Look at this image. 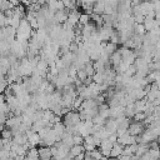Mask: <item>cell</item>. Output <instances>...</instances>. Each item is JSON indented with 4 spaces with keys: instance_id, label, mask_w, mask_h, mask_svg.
<instances>
[{
    "instance_id": "15",
    "label": "cell",
    "mask_w": 160,
    "mask_h": 160,
    "mask_svg": "<svg viewBox=\"0 0 160 160\" xmlns=\"http://www.w3.org/2000/svg\"><path fill=\"white\" fill-rule=\"evenodd\" d=\"M6 25V15L4 11H0V28H4Z\"/></svg>"
},
{
    "instance_id": "14",
    "label": "cell",
    "mask_w": 160,
    "mask_h": 160,
    "mask_svg": "<svg viewBox=\"0 0 160 160\" xmlns=\"http://www.w3.org/2000/svg\"><path fill=\"white\" fill-rule=\"evenodd\" d=\"M0 136L1 138H4V139H12V131H11V129L10 128H5L1 132H0Z\"/></svg>"
},
{
    "instance_id": "16",
    "label": "cell",
    "mask_w": 160,
    "mask_h": 160,
    "mask_svg": "<svg viewBox=\"0 0 160 160\" xmlns=\"http://www.w3.org/2000/svg\"><path fill=\"white\" fill-rule=\"evenodd\" d=\"M84 142V136H81L80 134H75L74 135V144H82Z\"/></svg>"
},
{
    "instance_id": "6",
    "label": "cell",
    "mask_w": 160,
    "mask_h": 160,
    "mask_svg": "<svg viewBox=\"0 0 160 160\" xmlns=\"http://www.w3.org/2000/svg\"><path fill=\"white\" fill-rule=\"evenodd\" d=\"M38 151H39V156H40V159L48 160V159H51V158H52L51 146L41 145V146H39V148H38Z\"/></svg>"
},
{
    "instance_id": "3",
    "label": "cell",
    "mask_w": 160,
    "mask_h": 160,
    "mask_svg": "<svg viewBox=\"0 0 160 160\" xmlns=\"http://www.w3.org/2000/svg\"><path fill=\"white\" fill-rule=\"evenodd\" d=\"M112 145H114V142H111L109 139H102V140L100 141L99 150L102 152V155H104L106 159H108V158H110V152H111Z\"/></svg>"
},
{
    "instance_id": "5",
    "label": "cell",
    "mask_w": 160,
    "mask_h": 160,
    "mask_svg": "<svg viewBox=\"0 0 160 160\" xmlns=\"http://www.w3.org/2000/svg\"><path fill=\"white\" fill-rule=\"evenodd\" d=\"M68 16H69V9L64 8L61 10H58L55 11V15H54V19L58 24H64L66 20H68Z\"/></svg>"
},
{
    "instance_id": "8",
    "label": "cell",
    "mask_w": 160,
    "mask_h": 160,
    "mask_svg": "<svg viewBox=\"0 0 160 160\" xmlns=\"http://www.w3.org/2000/svg\"><path fill=\"white\" fill-rule=\"evenodd\" d=\"M124 151V145H121L120 142H114L112 145V149H111V152H110V158H119Z\"/></svg>"
},
{
    "instance_id": "10",
    "label": "cell",
    "mask_w": 160,
    "mask_h": 160,
    "mask_svg": "<svg viewBox=\"0 0 160 160\" xmlns=\"http://www.w3.org/2000/svg\"><path fill=\"white\" fill-rule=\"evenodd\" d=\"M12 142L15 144H19V145H24L28 142V135L26 132H19L16 135L12 136Z\"/></svg>"
},
{
    "instance_id": "18",
    "label": "cell",
    "mask_w": 160,
    "mask_h": 160,
    "mask_svg": "<svg viewBox=\"0 0 160 160\" xmlns=\"http://www.w3.org/2000/svg\"><path fill=\"white\" fill-rule=\"evenodd\" d=\"M5 128H6V126H5V124H4V122H0V132H1Z\"/></svg>"
},
{
    "instance_id": "7",
    "label": "cell",
    "mask_w": 160,
    "mask_h": 160,
    "mask_svg": "<svg viewBox=\"0 0 160 160\" xmlns=\"http://www.w3.org/2000/svg\"><path fill=\"white\" fill-rule=\"evenodd\" d=\"M121 62H122V56H121V54H120L119 50H116L115 52H112L110 55V64H111V66L114 69H116Z\"/></svg>"
},
{
    "instance_id": "17",
    "label": "cell",
    "mask_w": 160,
    "mask_h": 160,
    "mask_svg": "<svg viewBox=\"0 0 160 160\" xmlns=\"http://www.w3.org/2000/svg\"><path fill=\"white\" fill-rule=\"evenodd\" d=\"M4 149V139L0 136V150H2Z\"/></svg>"
},
{
    "instance_id": "12",
    "label": "cell",
    "mask_w": 160,
    "mask_h": 160,
    "mask_svg": "<svg viewBox=\"0 0 160 160\" xmlns=\"http://www.w3.org/2000/svg\"><path fill=\"white\" fill-rule=\"evenodd\" d=\"M92 80H94V82H96V84H102L104 80H105L104 72H101V71H95V74L92 75Z\"/></svg>"
},
{
    "instance_id": "9",
    "label": "cell",
    "mask_w": 160,
    "mask_h": 160,
    "mask_svg": "<svg viewBox=\"0 0 160 160\" xmlns=\"http://www.w3.org/2000/svg\"><path fill=\"white\" fill-rule=\"evenodd\" d=\"M82 152H85V148H84L82 144H74V145L70 148V154H71V156H72L74 159H75V156L82 154Z\"/></svg>"
},
{
    "instance_id": "4",
    "label": "cell",
    "mask_w": 160,
    "mask_h": 160,
    "mask_svg": "<svg viewBox=\"0 0 160 160\" xmlns=\"http://www.w3.org/2000/svg\"><path fill=\"white\" fill-rule=\"evenodd\" d=\"M118 142H120L121 145H130V144H135L136 142V136L131 135L129 131H126L125 134L118 136Z\"/></svg>"
},
{
    "instance_id": "1",
    "label": "cell",
    "mask_w": 160,
    "mask_h": 160,
    "mask_svg": "<svg viewBox=\"0 0 160 160\" xmlns=\"http://www.w3.org/2000/svg\"><path fill=\"white\" fill-rule=\"evenodd\" d=\"M81 121L79 110H69L62 116V122L65 126H76Z\"/></svg>"
},
{
    "instance_id": "13",
    "label": "cell",
    "mask_w": 160,
    "mask_h": 160,
    "mask_svg": "<svg viewBox=\"0 0 160 160\" xmlns=\"http://www.w3.org/2000/svg\"><path fill=\"white\" fill-rule=\"evenodd\" d=\"M12 8H14V5L9 0H0V11H6Z\"/></svg>"
},
{
    "instance_id": "2",
    "label": "cell",
    "mask_w": 160,
    "mask_h": 160,
    "mask_svg": "<svg viewBox=\"0 0 160 160\" xmlns=\"http://www.w3.org/2000/svg\"><path fill=\"white\" fill-rule=\"evenodd\" d=\"M145 129H146V124H145L144 121H138V120L131 119V122H130V125H129L128 131H129L131 135H134V136H139Z\"/></svg>"
},
{
    "instance_id": "19",
    "label": "cell",
    "mask_w": 160,
    "mask_h": 160,
    "mask_svg": "<svg viewBox=\"0 0 160 160\" xmlns=\"http://www.w3.org/2000/svg\"><path fill=\"white\" fill-rule=\"evenodd\" d=\"M26 1H28V2H29V5H30V4H35V2H38L39 0H26Z\"/></svg>"
},
{
    "instance_id": "11",
    "label": "cell",
    "mask_w": 160,
    "mask_h": 160,
    "mask_svg": "<svg viewBox=\"0 0 160 160\" xmlns=\"http://www.w3.org/2000/svg\"><path fill=\"white\" fill-rule=\"evenodd\" d=\"M25 159H30V160H32V159H40V156H39V151H38L36 146H32V148H30V149L26 151Z\"/></svg>"
}]
</instances>
